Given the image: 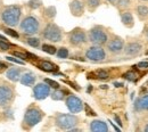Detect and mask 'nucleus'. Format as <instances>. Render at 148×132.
I'll use <instances>...</instances> for the list:
<instances>
[{
  "instance_id": "obj_1",
  "label": "nucleus",
  "mask_w": 148,
  "mask_h": 132,
  "mask_svg": "<svg viewBox=\"0 0 148 132\" xmlns=\"http://www.w3.org/2000/svg\"><path fill=\"white\" fill-rule=\"evenodd\" d=\"M21 16H22V9L19 8L17 5H10L7 6L2 9L0 17L1 21L8 25V26H16L18 25L19 21H21Z\"/></svg>"
},
{
  "instance_id": "obj_2",
  "label": "nucleus",
  "mask_w": 148,
  "mask_h": 132,
  "mask_svg": "<svg viewBox=\"0 0 148 132\" xmlns=\"http://www.w3.org/2000/svg\"><path fill=\"white\" fill-rule=\"evenodd\" d=\"M88 40L95 46H104L108 41V36L103 26H93L88 33Z\"/></svg>"
},
{
  "instance_id": "obj_3",
  "label": "nucleus",
  "mask_w": 148,
  "mask_h": 132,
  "mask_svg": "<svg viewBox=\"0 0 148 132\" xmlns=\"http://www.w3.org/2000/svg\"><path fill=\"white\" fill-rule=\"evenodd\" d=\"M19 29L26 36H34L40 30V23L34 16H26L19 22Z\"/></svg>"
},
{
  "instance_id": "obj_4",
  "label": "nucleus",
  "mask_w": 148,
  "mask_h": 132,
  "mask_svg": "<svg viewBox=\"0 0 148 132\" xmlns=\"http://www.w3.org/2000/svg\"><path fill=\"white\" fill-rule=\"evenodd\" d=\"M55 123L57 128H59L60 130L69 131L70 129L77 125L79 118L72 114H58L55 118Z\"/></svg>"
},
{
  "instance_id": "obj_5",
  "label": "nucleus",
  "mask_w": 148,
  "mask_h": 132,
  "mask_svg": "<svg viewBox=\"0 0 148 132\" xmlns=\"http://www.w3.org/2000/svg\"><path fill=\"white\" fill-rule=\"evenodd\" d=\"M42 37L50 42H60L63 39V32L55 23H48L42 31Z\"/></svg>"
},
{
  "instance_id": "obj_6",
  "label": "nucleus",
  "mask_w": 148,
  "mask_h": 132,
  "mask_svg": "<svg viewBox=\"0 0 148 132\" xmlns=\"http://www.w3.org/2000/svg\"><path fill=\"white\" fill-rule=\"evenodd\" d=\"M43 118V112L41 109H39L38 107H30L26 109L25 115H24V123L29 127V128H33L36 127L38 123L41 122V120Z\"/></svg>"
},
{
  "instance_id": "obj_7",
  "label": "nucleus",
  "mask_w": 148,
  "mask_h": 132,
  "mask_svg": "<svg viewBox=\"0 0 148 132\" xmlns=\"http://www.w3.org/2000/svg\"><path fill=\"white\" fill-rule=\"evenodd\" d=\"M86 58L91 60V62H103L106 58V51L103 48V46H95L92 44L86 50Z\"/></svg>"
},
{
  "instance_id": "obj_8",
  "label": "nucleus",
  "mask_w": 148,
  "mask_h": 132,
  "mask_svg": "<svg viewBox=\"0 0 148 132\" xmlns=\"http://www.w3.org/2000/svg\"><path fill=\"white\" fill-rule=\"evenodd\" d=\"M69 41L73 47H80V46L87 43L88 38H87L86 31L80 29V27H76V29L72 30L69 34Z\"/></svg>"
},
{
  "instance_id": "obj_9",
  "label": "nucleus",
  "mask_w": 148,
  "mask_h": 132,
  "mask_svg": "<svg viewBox=\"0 0 148 132\" xmlns=\"http://www.w3.org/2000/svg\"><path fill=\"white\" fill-rule=\"evenodd\" d=\"M65 104H66V107L69 108V111L73 114L80 113L83 109V103H82V100L79 97L73 96V94H70L66 98Z\"/></svg>"
},
{
  "instance_id": "obj_10",
  "label": "nucleus",
  "mask_w": 148,
  "mask_h": 132,
  "mask_svg": "<svg viewBox=\"0 0 148 132\" xmlns=\"http://www.w3.org/2000/svg\"><path fill=\"white\" fill-rule=\"evenodd\" d=\"M107 50L114 54V55H119L123 51V48H124V40L120 37H113V38L107 41Z\"/></svg>"
},
{
  "instance_id": "obj_11",
  "label": "nucleus",
  "mask_w": 148,
  "mask_h": 132,
  "mask_svg": "<svg viewBox=\"0 0 148 132\" xmlns=\"http://www.w3.org/2000/svg\"><path fill=\"white\" fill-rule=\"evenodd\" d=\"M50 96V87L46 82L38 83L33 87V97L37 100H43Z\"/></svg>"
},
{
  "instance_id": "obj_12",
  "label": "nucleus",
  "mask_w": 148,
  "mask_h": 132,
  "mask_svg": "<svg viewBox=\"0 0 148 132\" xmlns=\"http://www.w3.org/2000/svg\"><path fill=\"white\" fill-rule=\"evenodd\" d=\"M14 98V92L8 85H0V106L8 105Z\"/></svg>"
},
{
  "instance_id": "obj_13",
  "label": "nucleus",
  "mask_w": 148,
  "mask_h": 132,
  "mask_svg": "<svg viewBox=\"0 0 148 132\" xmlns=\"http://www.w3.org/2000/svg\"><path fill=\"white\" fill-rule=\"evenodd\" d=\"M143 50V46L141 43L134 41V42H129L127 44H124V48H123V53L124 55L127 56H138Z\"/></svg>"
},
{
  "instance_id": "obj_14",
  "label": "nucleus",
  "mask_w": 148,
  "mask_h": 132,
  "mask_svg": "<svg viewBox=\"0 0 148 132\" xmlns=\"http://www.w3.org/2000/svg\"><path fill=\"white\" fill-rule=\"evenodd\" d=\"M71 14L75 17H80L84 14V3L81 0H72L70 2Z\"/></svg>"
},
{
  "instance_id": "obj_15",
  "label": "nucleus",
  "mask_w": 148,
  "mask_h": 132,
  "mask_svg": "<svg viewBox=\"0 0 148 132\" xmlns=\"http://www.w3.org/2000/svg\"><path fill=\"white\" fill-rule=\"evenodd\" d=\"M36 80H37V77H36V75H34L32 72H25V73H23V74L21 75V77H19V82H21L23 85H26V87H32V85H34Z\"/></svg>"
},
{
  "instance_id": "obj_16",
  "label": "nucleus",
  "mask_w": 148,
  "mask_h": 132,
  "mask_svg": "<svg viewBox=\"0 0 148 132\" xmlns=\"http://www.w3.org/2000/svg\"><path fill=\"white\" fill-rule=\"evenodd\" d=\"M134 111L136 112H144L148 111V94L139 97L134 103Z\"/></svg>"
},
{
  "instance_id": "obj_17",
  "label": "nucleus",
  "mask_w": 148,
  "mask_h": 132,
  "mask_svg": "<svg viewBox=\"0 0 148 132\" xmlns=\"http://www.w3.org/2000/svg\"><path fill=\"white\" fill-rule=\"evenodd\" d=\"M90 130L92 132H108V125L100 120H93L90 123Z\"/></svg>"
},
{
  "instance_id": "obj_18",
  "label": "nucleus",
  "mask_w": 148,
  "mask_h": 132,
  "mask_svg": "<svg viewBox=\"0 0 148 132\" xmlns=\"http://www.w3.org/2000/svg\"><path fill=\"white\" fill-rule=\"evenodd\" d=\"M121 21H122L123 25L128 29L133 27V25H134V19H133V15L131 12H123L121 14Z\"/></svg>"
},
{
  "instance_id": "obj_19",
  "label": "nucleus",
  "mask_w": 148,
  "mask_h": 132,
  "mask_svg": "<svg viewBox=\"0 0 148 132\" xmlns=\"http://www.w3.org/2000/svg\"><path fill=\"white\" fill-rule=\"evenodd\" d=\"M6 77L12 82H17V81H19V77H21V71L18 68H15V67L9 68L6 73Z\"/></svg>"
},
{
  "instance_id": "obj_20",
  "label": "nucleus",
  "mask_w": 148,
  "mask_h": 132,
  "mask_svg": "<svg viewBox=\"0 0 148 132\" xmlns=\"http://www.w3.org/2000/svg\"><path fill=\"white\" fill-rule=\"evenodd\" d=\"M137 16L140 21H146L148 18V6L138 5L137 6Z\"/></svg>"
},
{
  "instance_id": "obj_21",
  "label": "nucleus",
  "mask_w": 148,
  "mask_h": 132,
  "mask_svg": "<svg viewBox=\"0 0 148 132\" xmlns=\"http://www.w3.org/2000/svg\"><path fill=\"white\" fill-rule=\"evenodd\" d=\"M40 68L46 71V72H55L56 70H57V66H56L55 64L48 62V60H42L40 63Z\"/></svg>"
},
{
  "instance_id": "obj_22",
  "label": "nucleus",
  "mask_w": 148,
  "mask_h": 132,
  "mask_svg": "<svg viewBox=\"0 0 148 132\" xmlns=\"http://www.w3.org/2000/svg\"><path fill=\"white\" fill-rule=\"evenodd\" d=\"M115 6L117 7V9L124 10V9L129 8L130 6H131V0H117Z\"/></svg>"
},
{
  "instance_id": "obj_23",
  "label": "nucleus",
  "mask_w": 148,
  "mask_h": 132,
  "mask_svg": "<svg viewBox=\"0 0 148 132\" xmlns=\"http://www.w3.org/2000/svg\"><path fill=\"white\" fill-rule=\"evenodd\" d=\"M86 5L90 12H95L100 6V0H87Z\"/></svg>"
},
{
  "instance_id": "obj_24",
  "label": "nucleus",
  "mask_w": 148,
  "mask_h": 132,
  "mask_svg": "<svg viewBox=\"0 0 148 132\" xmlns=\"http://www.w3.org/2000/svg\"><path fill=\"white\" fill-rule=\"evenodd\" d=\"M50 96H51L53 100H63L65 98V92L58 88V89H55V91H53Z\"/></svg>"
},
{
  "instance_id": "obj_25",
  "label": "nucleus",
  "mask_w": 148,
  "mask_h": 132,
  "mask_svg": "<svg viewBox=\"0 0 148 132\" xmlns=\"http://www.w3.org/2000/svg\"><path fill=\"white\" fill-rule=\"evenodd\" d=\"M45 16L46 17H48V18H55L56 16V8L54 6H50V7H47L46 9H45Z\"/></svg>"
},
{
  "instance_id": "obj_26",
  "label": "nucleus",
  "mask_w": 148,
  "mask_h": 132,
  "mask_svg": "<svg viewBox=\"0 0 148 132\" xmlns=\"http://www.w3.org/2000/svg\"><path fill=\"white\" fill-rule=\"evenodd\" d=\"M26 43L33 48H38L40 47V39L39 38H34V37H31V38L26 39Z\"/></svg>"
},
{
  "instance_id": "obj_27",
  "label": "nucleus",
  "mask_w": 148,
  "mask_h": 132,
  "mask_svg": "<svg viewBox=\"0 0 148 132\" xmlns=\"http://www.w3.org/2000/svg\"><path fill=\"white\" fill-rule=\"evenodd\" d=\"M42 50L45 51V53H47V54H49V55H55L56 51H57V49H56L54 46H50V44H42Z\"/></svg>"
},
{
  "instance_id": "obj_28",
  "label": "nucleus",
  "mask_w": 148,
  "mask_h": 132,
  "mask_svg": "<svg viewBox=\"0 0 148 132\" xmlns=\"http://www.w3.org/2000/svg\"><path fill=\"white\" fill-rule=\"evenodd\" d=\"M56 55L58 58H67L69 57V50L66 48H59L56 51Z\"/></svg>"
},
{
  "instance_id": "obj_29",
  "label": "nucleus",
  "mask_w": 148,
  "mask_h": 132,
  "mask_svg": "<svg viewBox=\"0 0 148 132\" xmlns=\"http://www.w3.org/2000/svg\"><path fill=\"white\" fill-rule=\"evenodd\" d=\"M41 5H42L41 0H30V2H29L30 8H32V9H38Z\"/></svg>"
},
{
  "instance_id": "obj_30",
  "label": "nucleus",
  "mask_w": 148,
  "mask_h": 132,
  "mask_svg": "<svg viewBox=\"0 0 148 132\" xmlns=\"http://www.w3.org/2000/svg\"><path fill=\"white\" fill-rule=\"evenodd\" d=\"M45 82H46L50 88H53V89H58V88H59V83H58V82H56V81H54V80L46 79V80H45Z\"/></svg>"
},
{
  "instance_id": "obj_31",
  "label": "nucleus",
  "mask_w": 148,
  "mask_h": 132,
  "mask_svg": "<svg viewBox=\"0 0 148 132\" xmlns=\"http://www.w3.org/2000/svg\"><path fill=\"white\" fill-rule=\"evenodd\" d=\"M3 32H5V33H7V34H8V36H10V37H14V38H18V33H17L16 31L12 30V29L5 27V29H3Z\"/></svg>"
},
{
  "instance_id": "obj_32",
  "label": "nucleus",
  "mask_w": 148,
  "mask_h": 132,
  "mask_svg": "<svg viewBox=\"0 0 148 132\" xmlns=\"http://www.w3.org/2000/svg\"><path fill=\"white\" fill-rule=\"evenodd\" d=\"M9 48H10L9 43H7L6 40H2V39H1V40H0V49L7 51V50H9Z\"/></svg>"
},
{
  "instance_id": "obj_33",
  "label": "nucleus",
  "mask_w": 148,
  "mask_h": 132,
  "mask_svg": "<svg viewBox=\"0 0 148 132\" xmlns=\"http://www.w3.org/2000/svg\"><path fill=\"white\" fill-rule=\"evenodd\" d=\"M123 76H124L127 80H129V81H134L136 77H137V75H136L133 72H127Z\"/></svg>"
},
{
  "instance_id": "obj_34",
  "label": "nucleus",
  "mask_w": 148,
  "mask_h": 132,
  "mask_svg": "<svg viewBox=\"0 0 148 132\" xmlns=\"http://www.w3.org/2000/svg\"><path fill=\"white\" fill-rule=\"evenodd\" d=\"M13 56L19 57L21 59H26V58H27V55H26V54H22V53H18V51H13Z\"/></svg>"
},
{
  "instance_id": "obj_35",
  "label": "nucleus",
  "mask_w": 148,
  "mask_h": 132,
  "mask_svg": "<svg viewBox=\"0 0 148 132\" xmlns=\"http://www.w3.org/2000/svg\"><path fill=\"white\" fill-rule=\"evenodd\" d=\"M97 75L99 79H107L108 77V74L105 72V71H99V72H97Z\"/></svg>"
},
{
  "instance_id": "obj_36",
  "label": "nucleus",
  "mask_w": 148,
  "mask_h": 132,
  "mask_svg": "<svg viewBox=\"0 0 148 132\" xmlns=\"http://www.w3.org/2000/svg\"><path fill=\"white\" fill-rule=\"evenodd\" d=\"M6 59H8V60H10V62H14V63H17V64H24L22 60H18V59H16V58H13V57H6Z\"/></svg>"
},
{
  "instance_id": "obj_37",
  "label": "nucleus",
  "mask_w": 148,
  "mask_h": 132,
  "mask_svg": "<svg viewBox=\"0 0 148 132\" xmlns=\"http://www.w3.org/2000/svg\"><path fill=\"white\" fill-rule=\"evenodd\" d=\"M138 67H140V68H148V62H140L138 64Z\"/></svg>"
},
{
  "instance_id": "obj_38",
  "label": "nucleus",
  "mask_w": 148,
  "mask_h": 132,
  "mask_svg": "<svg viewBox=\"0 0 148 132\" xmlns=\"http://www.w3.org/2000/svg\"><path fill=\"white\" fill-rule=\"evenodd\" d=\"M86 111L88 112V115H92V116H95V115H96V113H95L93 111H91V108H90L88 105H86Z\"/></svg>"
},
{
  "instance_id": "obj_39",
  "label": "nucleus",
  "mask_w": 148,
  "mask_h": 132,
  "mask_svg": "<svg viewBox=\"0 0 148 132\" xmlns=\"http://www.w3.org/2000/svg\"><path fill=\"white\" fill-rule=\"evenodd\" d=\"M6 68H7V65L5 63H0V73H2Z\"/></svg>"
},
{
  "instance_id": "obj_40",
  "label": "nucleus",
  "mask_w": 148,
  "mask_h": 132,
  "mask_svg": "<svg viewBox=\"0 0 148 132\" xmlns=\"http://www.w3.org/2000/svg\"><path fill=\"white\" fill-rule=\"evenodd\" d=\"M114 120L116 121V123H117L120 127H122V122H121V120H120V117H119L117 115H115V116H114Z\"/></svg>"
},
{
  "instance_id": "obj_41",
  "label": "nucleus",
  "mask_w": 148,
  "mask_h": 132,
  "mask_svg": "<svg viewBox=\"0 0 148 132\" xmlns=\"http://www.w3.org/2000/svg\"><path fill=\"white\" fill-rule=\"evenodd\" d=\"M114 85H115V87H117V88L123 87V84H122V83H120V82H114Z\"/></svg>"
},
{
  "instance_id": "obj_42",
  "label": "nucleus",
  "mask_w": 148,
  "mask_h": 132,
  "mask_svg": "<svg viewBox=\"0 0 148 132\" xmlns=\"http://www.w3.org/2000/svg\"><path fill=\"white\" fill-rule=\"evenodd\" d=\"M106 1H107V2H110V3H111V5H115V3H116V1H117V0H106Z\"/></svg>"
},
{
  "instance_id": "obj_43",
  "label": "nucleus",
  "mask_w": 148,
  "mask_h": 132,
  "mask_svg": "<svg viewBox=\"0 0 148 132\" xmlns=\"http://www.w3.org/2000/svg\"><path fill=\"white\" fill-rule=\"evenodd\" d=\"M144 130H145V132H148V124L145 127V129H144Z\"/></svg>"
},
{
  "instance_id": "obj_44",
  "label": "nucleus",
  "mask_w": 148,
  "mask_h": 132,
  "mask_svg": "<svg viewBox=\"0 0 148 132\" xmlns=\"http://www.w3.org/2000/svg\"><path fill=\"white\" fill-rule=\"evenodd\" d=\"M146 37H147V39H148V29L146 30Z\"/></svg>"
},
{
  "instance_id": "obj_45",
  "label": "nucleus",
  "mask_w": 148,
  "mask_h": 132,
  "mask_svg": "<svg viewBox=\"0 0 148 132\" xmlns=\"http://www.w3.org/2000/svg\"><path fill=\"white\" fill-rule=\"evenodd\" d=\"M140 1H143V2H148V0H140Z\"/></svg>"
},
{
  "instance_id": "obj_46",
  "label": "nucleus",
  "mask_w": 148,
  "mask_h": 132,
  "mask_svg": "<svg viewBox=\"0 0 148 132\" xmlns=\"http://www.w3.org/2000/svg\"><path fill=\"white\" fill-rule=\"evenodd\" d=\"M146 55H148V50H147V51H146Z\"/></svg>"
}]
</instances>
